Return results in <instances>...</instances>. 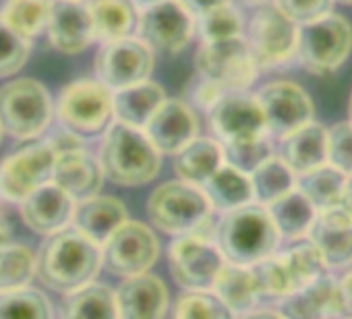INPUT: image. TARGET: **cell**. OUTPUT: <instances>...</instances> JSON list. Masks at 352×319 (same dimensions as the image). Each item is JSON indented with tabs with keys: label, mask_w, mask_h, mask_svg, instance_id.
I'll return each instance as SVG.
<instances>
[{
	"label": "cell",
	"mask_w": 352,
	"mask_h": 319,
	"mask_svg": "<svg viewBox=\"0 0 352 319\" xmlns=\"http://www.w3.org/2000/svg\"><path fill=\"white\" fill-rule=\"evenodd\" d=\"M36 276V253L21 243L0 247V292L30 286Z\"/></svg>",
	"instance_id": "36"
},
{
	"label": "cell",
	"mask_w": 352,
	"mask_h": 319,
	"mask_svg": "<svg viewBox=\"0 0 352 319\" xmlns=\"http://www.w3.org/2000/svg\"><path fill=\"white\" fill-rule=\"evenodd\" d=\"M327 164L352 177V122L342 120L327 129Z\"/></svg>",
	"instance_id": "44"
},
{
	"label": "cell",
	"mask_w": 352,
	"mask_h": 319,
	"mask_svg": "<svg viewBox=\"0 0 352 319\" xmlns=\"http://www.w3.org/2000/svg\"><path fill=\"white\" fill-rule=\"evenodd\" d=\"M75 3H85V0H75Z\"/></svg>",
	"instance_id": "57"
},
{
	"label": "cell",
	"mask_w": 352,
	"mask_h": 319,
	"mask_svg": "<svg viewBox=\"0 0 352 319\" xmlns=\"http://www.w3.org/2000/svg\"><path fill=\"white\" fill-rule=\"evenodd\" d=\"M212 212L204 189L185 181L162 183L147 199V216L151 224L172 236L197 232L212 220Z\"/></svg>",
	"instance_id": "5"
},
{
	"label": "cell",
	"mask_w": 352,
	"mask_h": 319,
	"mask_svg": "<svg viewBox=\"0 0 352 319\" xmlns=\"http://www.w3.org/2000/svg\"><path fill=\"white\" fill-rule=\"evenodd\" d=\"M50 46L67 56L81 54L89 48L94 38V23L87 3L75 0H52V9L46 23Z\"/></svg>",
	"instance_id": "18"
},
{
	"label": "cell",
	"mask_w": 352,
	"mask_h": 319,
	"mask_svg": "<svg viewBox=\"0 0 352 319\" xmlns=\"http://www.w3.org/2000/svg\"><path fill=\"white\" fill-rule=\"evenodd\" d=\"M56 153L46 141L30 143L0 162V197L21 204L36 189L52 181Z\"/></svg>",
	"instance_id": "11"
},
{
	"label": "cell",
	"mask_w": 352,
	"mask_h": 319,
	"mask_svg": "<svg viewBox=\"0 0 352 319\" xmlns=\"http://www.w3.org/2000/svg\"><path fill=\"white\" fill-rule=\"evenodd\" d=\"M168 261L172 278L185 290H212L218 272L226 263L216 243L201 234L176 236Z\"/></svg>",
	"instance_id": "12"
},
{
	"label": "cell",
	"mask_w": 352,
	"mask_h": 319,
	"mask_svg": "<svg viewBox=\"0 0 352 319\" xmlns=\"http://www.w3.org/2000/svg\"><path fill=\"white\" fill-rule=\"evenodd\" d=\"M19 206L25 226L46 236L69 228L75 212V201L54 183L42 185Z\"/></svg>",
	"instance_id": "22"
},
{
	"label": "cell",
	"mask_w": 352,
	"mask_h": 319,
	"mask_svg": "<svg viewBox=\"0 0 352 319\" xmlns=\"http://www.w3.org/2000/svg\"><path fill=\"white\" fill-rule=\"evenodd\" d=\"M104 179L120 187H141L153 181L162 166V155L141 129L110 122L100 145Z\"/></svg>",
	"instance_id": "2"
},
{
	"label": "cell",
	"mask_w": 352,
	"mask_h": 319,
	"mask_svg": "<svg viewBox=\"0 0 352 319\" xmlns=\"http://www.w3.org/2000/svg\"><path fill=\"white\" fill-rule=\"evenodd\" d=\"M114 294L118 319H164L170 305L164 280L149 272L124 278Z\"/></svg>",
	"instance_id": "21"
},
{
	"label": "cell",
	"mask_w": 352,
	"mask_h": 319,
	"mask_svg": "<svg viewBox=\"0 0 352 319\" xmlns=\"http://www.w3.org/2000/svg\"><path fill=\"white\" fill-rule=\"evenodd\" d=\"M298 25L290 21L276 5H263L253 9L245 42L257 69H272L288 63L296 50Z\"/></svg>",
	"instance_id": "9"
},
{
	"label": "cell",
	"mask_w": 352,
	"mask_h": 319,
	"mask_svg": "<svg viewBox=\"0 0 352 319\" xmlns=\"http://www.w3.org/2000/svg\"><path fill=\"white\" fill-rule=\"evenodd\" d=\"M212 290L234 315H245V313L253 311L261 298L253 267L236 265V263H228V261L218 272Z\"/></svg>",
	"instance_id": "28"
},
{
	"label": "cell",
	"mask_w": 352,
	"mask_h": 319,
	"mask_svg": "<svg viewBox=\"0 0 352 319\" xmlns=\"http://www.w3.org/2000/svg\"><path fill=\"white\" fill-rule=\"evenodd\" d=\"M336 280L323 272L307 286L284 296L278 313L284 319H329L336 315Z\"/></svg>",
	"instance_id": "25"
},
{
	"label": "cell",
	"mask_w": 352,
	"mask_h": 319,
	"mask_svg": "<svg viewBox=\"0 0 352 319\" xmlns=\"http://www.w3.org/2000/svg\"><path fill=\"white\" fill-rule=\"evenodd\" d=\"M141 131L160 155H174L197 137L199 120L187 100L166 98Z\"/></svg>",
	"instance_id": "17"
},
{
	"label": "cell",
	"mask_w": 352,
	"mask_h": 319,
	"mask_svg": "<svg viewBox=\"0 0 352 319\" xmlns=\"http://www.w3.org/2000/svg\"><path fill=\"white\" fill-rule=\"evenodd\" d=\"M224 162L251 175L263 160H267L270 155H274V147H272V139L270 135L255 139V141H247V143H236V145H224Z\"/></svg>",
	"instance_id": "42"
},
{
	"label": "cell",
	"mask_w": 352,
	"mask_h": 319,
	"mask_svg": "<svg viewBox=\"0 0 352 319\" xmlns=\"http://www.w3.org/2000/svg\"><path fill=\"white\" fill-rule=\"evenodd\" d=\"M54 118L48 89L32 79L19 77L0 87V129L21 141L44 135Z\"/></svg>",
	"instance_id": "4"
},
{
	"label": "cell",
	"mask_w": 352,
	"mask_h": 319,
	"mask_svg": "<svg viewBox=\"0 0 352 319\" xmlns=\"http://www.w3.org/2000/svg\"><path fill=\"white\" fill-rule=\"evenodd\" d=\"M224 164V149L212 137H195L174 153V173L179 181L204 187L206 181Z\"/></svg>",
	"instance_id": "27"
},
{
	"label": "cell",
	"mask_w": 352,
	"mask_h": 319,
	"mask_svg": "<svg viewBox=\"0 0 352 319\" xmlns=\"http://www.w3.org/2000/svg\"><path fill=\"white\" fill-rule=\"evenodd\" d=\"M63 319H118L114 290L106 284L91 282L65 294Z\"/></svg>",
	"instance_id": "31"
},
{
	"label": "cell",
	"mask_w": 352,
	"mask_h": 319,
	"mask_svg": "<svg viewBox=\"0 0 352 319\" xmlns=\"http://www.w3.org/2000/svg\"><path fill=\"white\" fill-rule=\"evenodd\" d=\"M265 210L272 216V222L276 230L280 232V236L292 239V241L302 239L309 232L317 216L315 208L298 189H292L284 197L272 201L270 206H265Z\"/></svg>",
	"instance_id": "33"
},
{
	"label": "cell",
	"mask_w": 352,
	"mask_h": 319,
	"mask_svg": "<svg viewBox=\"0 0 352 319\" xmlns=\"http://www.w3.org/2000/svg\"><path fill=\"white\" fill-rule=\"evenodd\" d=\"M160 3H164V0H131V5L135 7L137 13L145 11V9H151V7H155Z\"/></svg>",
	"instance_id": "52"
},
{
	"label": "cell",
	"mask_w": 352,
	"mask_h": 319,
	"mask_svg": "<svg viewBox=\"0 0 352 319\" xmlns=\"http://www.w3.org/2000/svg\"><path fill=\"white\" fill-rule=\"evenodd\" d=\"M174 319H234L214 290H185L174 307Z\"/></svg>",
	"instance_id": "39"
},
{
	"label": "cell",
	"mask_w": 352,
	"mask_h": 319,
	"mask_svg": "<svg viewBox=\"0 0 352 319\" xmlns=\"http://www.w3.org/2000/svg\"><path fill=\"white\" fill-rule=\"evenodd\" d=\"M3 135H5V133H3V129H0V143H3Z\"/></svg>",
	"instance_id": "56"
},
{
	"label": "cell",
	"mask_w": 352,
	"mask_h": 319,
	"mask_svg": "<svg viewBox=\"0 0 352 319\" xmlns=\"http://www.w3.org/2000/svg\"><path fill=\"white\" fill-rule=\"evenodd\" d=\"M126 220L129 212L120 199L110 195H96L75 204L71 228L102 247L104 241Z\"/></svg>",
	"instance_id": "23"
},
{
	"label": "cell",
	"mask_w": 352,
	"mask_h": 319,
	"mask_svg": "<svg viewBox=\"0 0 352 319\" xmlns=\"http://www.w3.org/2000/svg\"><path fill=\"white\" fill-rule=\"evenodd\" d=\"M176 3H179L183 9H187L191 17L197 19L212 9H218L222 5H230V0H176Z\"/></svg>",
	"instance_id": "49"
},
{
	"label": "cell",
	"mask_w": 352,
	"mask_h": 319,
	"mask_svg": "<svg viewBox=\"0 0 352 319\" xmlns=\"http://www.w3.org/2000/svg\"><path fill=\"white\" fill-rule=\"evenodd\" d=\"M137 38L155 54H179L195 36V17L176 0L145 9L137 15Z\"/></svg>",
	"instance_id": "13"
},
{
	"label": "cell",
	"mask_w": 352,
	"mask_h": 319,
	"mask_svg": "<svg viewBox=\"0 0 352 319\" xmlns=\"http://www.w3.org/2000/svg\"><path fill=\"white\" fill-rule=\"evenodd\" d=\"M100 270L102 249L71 226L50 234L36 255L38 278L63 294L91 284Z\"/></svg>",
	"instance_id": "1"
},
{
	"label": "cell",
	"mask_w": 352,
	"mask_h": 319,
	"mask_svg": "<svg viewBox=\"0 0 352 319\" xmlns=\"http://www.w3.org/2000/svg\"><path fill=\"white\" fill-rule=\"evenodd\" d=\"M280 141V157L296 177L327 164V129L315 120L292 131Z\"/></svg>",
	"instance_id": "24"
},
{
	"label": "cell",
	"mask_w": 352,
	"mask_h": 319,
	"mask_svg": "<svg viewBox=\"0 0 352 319\" xmlns=\"http://www.w3.org/2000/svg\"><path fill=\"white\" fill-rule=\"evenodd\" d=\"M352 52V25L336 13L298 25L294 56L313 75L338 71Z\"/></svg>",
	"instance_id": "6"
},
{
	"label": "cell",
	"mask_w": 352,
	"mask_h": 319,
	"mask_svg": "<svg viewBox=\"0 0 352 319\" xmlns=\"http://www.w3.org/2000/svg\"><path fill=\"white\" fill-rule=\"evenodd\" d=\"M272 5H276L290 21L302 25L331 13L333 0H272Z\"/></svg>",
	"instance_id": "45"
},
{
	"label": "cell",
	"mask_w": 352,
	"mask_h": 319,
	"mask_svg": "<svg viewBox=\"0 0 352 319\" xmlns=\"http://www.w3.org/2000/svg\"><path fill=\"white\" fill-rule=\"evenodd\" d=\"M224 94H228V91H224L220 85H216L214 81L204 79V77H199L195 83H191V100L195 106H199L204 110H210Z\"/></svg>",
	"instance_id": "46"
},
{
	"label": "cell",
	"mask_w": 352,
	"mask_h": 319,
	"mask_svg": "<svg viewBox=\"0 0 352 319\" xmlns=\"http://www.w3.org/2000/svg\"><path fill=\"white\" fill-rule=\"evenodd\" d=\"M46 143L54 149V153H63V151H71V149H79V147H85L83 139L67 129H58L56 133H52L50 139H46Z\"/></svg>",
	"instance_id": "48"
},
{
	"label": "cell",
	"mask_w": 352,
	"mask_h": 319,
	"mask_svg": "<svg viewBox=\"0 0 352 319\" xmlns=\"http://www.w3.org/2000/svg\"><path fill=\"white\" fill-rule=\"evenodd\" d=\"M96 79L106 87L120 89L147 81L153 71V52L133 36L102 44L96 60Z\"/></svg>",
	"instance_id": "15"
},
{
	"label": "cell",
	"mask_w": 352,
	"mask_h": 319,
	"mask_svg": "<svg viewBox=\"0 0 352 319\" xmlns=\"http://www.w3.org/2000/svg\"><path fill=\"white\" fill-rule=\"evenodd\" d=\"M243 319H284L278 311H270V309H259V311H249L243 315Z\"/></svg>",
	"instance_id": "50"
},
{
	"label": "cell",
	"mask_w": 352,
	"mask_h": 319,
	"mask_svg": "<svg viewBox=\"0 0 352 319\" xmlns=\"http://www.w3.org/2000/svg\"><path fill=\"white\" fill-rule=\"evenodd\" d=\"M243 17L232 5H222L195 19V34L201 38V42L230 40L243 36Z\"/></svg>",
	"instance_id": "40"
},
{
	"label": "cell",
	"mask_w": 352,
	"mask_h": 319,
	"mask_svg": "<svg viewBox=\"0 0 352 319\" xmlns=\"http://www.w3.org/2000/svg\"><path fill=\"white\" fill-rule=\"evenodd\" d=\"M54 116L81 139L102 135L112 120V89L98 79H75L58 94Z\"/></svg>",
	"instance_id": "7"
},
{
	"label": "cell",
	"mask_w": 352,
	"mask_h": 319,
	"mask_svg": "<svg viewBox=\"0 0 352 319\" xmlns=\"http://www.w3.org/2000/svg\"><path fill=\"white\" fill-rule=\"evenodd\" d=\"M197 75L214 81L224 91H245L259 69L243 36L218 42H201L195 54Z\"/></svg>",
	"instance_id": "8"
},
{
	"label": "cell",
	"mask_w": 352,
	"mask_h": 319,
	"mask_svg": "<svg viewBox=\"0 0 352 319\" xmlns=\"http://www.w3.org/2000/svg\"><path fill=\"white\" fill-rule=\"evenodd\" d=\"M89 17L94 23V38L108 44L131 36L137 25V11L131 0H89Z\"/></svg>",
	"instance_id": "30"
},
{
	"label": "cell",
	"mask_w": 352,
	"mask_h": 319,
	"mask_svg": "<svg viewBox=\"0 0 352 319\" xmlns=\"http://www.w3.org/2000/svg\"><path fill=\"white\" fill-rule=\"evenodd\" d=\"M265 116L270 137H286L313 120L315 108L311 96L292 81H272L255 96Z\"/></svg>",
	"instance_id": "16"
},
{
	"label": "cell",
	"mask_w": 352,
	"mask_h": 319,
	"mask_svg": "<svg viewBox=\"0 0 352 319\" xmlns=\"http://www.w3.org/2000/svg\"><path fill=\"white\" fill-rule=\"evenodd\" d=\"M166 100L162 85L153 81H141L129 87L112 91V118L133 129H143L151 114Z\"/></svg>",
	"instance_id": "26"
},
{
	"label": "cell",
	"mask_w": 352,
	"mask_h": 319,
	"mask_svg": "<svg viewBox=\"0 0 352 319\" xmlns=\"http://www.w3.org/2000/svg\"><path fill=\"white\" fill-rule=\"evenodd\" d=\"M346 181H348L346 175H342L329 164H323L311 173L296 177V189L309 199V204L319 214L342 206Z\"/></svg>",
	"instance_id": "32"
},
{
	"label": "cell",
	"mask_w": 352,
	"mask_h": 319,
	"mask_svg": "<svg viewBox=\"0 0 352 319\" xmlns=\"http://www.w3.org/2000/svg\"><path fill=\"white\" fill-rule=\"evenodd\" d=\"M11 243V224L0 216V247Z\"/></svg>",
	"instance_id": "51"
},
{
	"label": "cell",
	"mask_w": 352,
	"mask_h": 319,
	"mask_svg": "<svg viewBox=\"0 0 352 319\" xmlns=\"http://www.w3.org/2000/svg\"><path fill=\"white\" fill-rule=\"evenodd\" d=\"M30 58V42L0 19V77H13Z\"/></svg>",
	"instance_id": "43"
},
{
	"label": "cell",
	"mask_w": 352,
	"mask_h": 319,
	"mask_svg": "<svg viewBox=\"0 0 352 319\" xmlns=\"http://www.w3.org/2000/svg\"><path fill=\"white\" fill-rule=\"evenodd\" d=\"M348 116H350V122H352V94H350V102H348Z\"/></svg>",
	"instance_id": "54"
},
{
	"label": "cell",
	"mask_w": 352,
	"mask_h": 319,
	"mask_svg": "<svg viewBox=\"0 0 352 319\" xmlns=\"http://www.w3.org/2000/svg\"><path fill=\"white\" fill-rule=\"evenodd\" d=\"M50 9L52 0H7L0 11V19L30 42L46 30Z\"/></svg>",
	"instance_id": "35"
},
{
	"label": "cell",
	"mask_w": 352,
	"mask_h": 319,
	"mask_svg": "<svg viewBox=\"0 0 352 319\" xmlns=\"http://www.w3.org/2000/svg\"><path fill=\"white\" fill-rule=\"evenodd\" d=\"M0 319H54L48 296L38 288L0 292Z\"/></svg>",
	"instance_id": "37"
},
{
	"label": "cell",
	"mask_w": 352,
	"mask_h": 319,
	"mask_svg": "<svg viewBox=\"0 0 352 319\" xmlns=\"http://www.w3.org/2000/svg\"><path fill=\"white\" fill-rule=\"evenodd\" d=\"M253 187V201L259 206H270L272 201L284 197L296 189V175L284 164L280 155H270L249 175Z\"/></svg>",
	"instance_id": "34"
},
{
	"label": "cell",
	"mask_w": 352,
	"mask_h": 319,
	"mask_svg": "<svg viewBox=\"0 0 352 319\" xmlns=\"http://www.w3.org/2000/svg\"><path fill=\"white\" fill-rule=\"evenodd\" d=\"M208 118L210 129L222 147L255 141L267 135L265 116L259 100L245 91L224 94L208 110Z\"/></svg>",
	"instance_id": "14"
},
{
	"label": "cell",
	"mask_w": 352,
	"mask_h": 319,
	"mask_svg": "<svg viewBox=\"0 0 352 319\" xmlns=\"http://www.w3.org/2000/svg\"><path fill=\"white\" fill-rule=\"evenodd\" d=\"M282 259L294 280L296 290L307 286L309 282H313L317 276H321L327 267L323 263L321 253L317 251V247L307 239V241H298L296 245H292L290 249H286L282 253Z\"/></svg>",
	"instance_id": "41"
},
{
	"label": "cell",
	"mask_w": 352,
	"mask_h": 319,
	"mask_svg": "<svg viewBox=\"0 0 352 319\" xmlns=\"http://www.w3.org/2000/svg\"><path fill=\"white\" fill-rule=\"evenodd\" d=\"M307 234L321 253L325 267L352 265V214L344 206L319 212Z\"/></svg>",
	"instance_id": "19"
},
{
	"label": "cell",
	"mask_w": 352,
	"mask_h": 319,
	"mask_svg": "<svg viewBox=\"0 0 352 319\" xmlns=\"http://www.w3.org/2000/svg\"><path fill=\"white\" fill-rule=\"evenodd\" d=\"M58 189H63L75 204L96 197L104 185V173L100 160L89 153L85 147L56 153L52 181Z\"/></svg>",
	"instance_id": "20"
},
{
	"label": "cell",
	"mask_w": 352,
	"mask_h": 319,
	"mask_svg": "<svg viewBox=\"0 0 352 319\" xmlns=\"http://www.w3.org/2000/svg\"><path fill=\"white\" fill-rule=\"evenodd\" d=\"M342 206L352 214V177H348V181H346V189H344V201H342Z\"/></svg>",
	"instance_id": "53"
},
{
	"label": "cell",
	"mask_w": 352,
	"mask_h": 319,
	"mask_svg": "<svg viewBox=\"0 0 352 319\" xmlns=\"http://www.w3.org/2000/svg\"><path fill=\"white\" fill-rule=\"evenodd\" d=\"M338 3H342V5H348V7H352V0H338Z\"/></svg>",
	"instance_id": "55"
},
{
	"label": "cell",
	"mask_w": 352,
	"mask_h": 319,
	"mask_svg": "<svg viewBox=\"0 0 352 319\" xmlns=\"http://www.w3.org/2000/svg\"><path fill=\"white\" fill-rule=\"evenodd\" d=\"M214 212H232L247 204H253V187L247 173L222 164L201 187Z\"/></svg>",
	"instance_id": "29"
},
{
	"label": "cell",
	"mask_w": 352,
	"mask_h": 319,
	"mask_svg": "<svg viewBox=\"0 0 352 319\" xmlns=\"http://www.w3.org/2000/svg\"><path fill=\"white\" fill-rule=\"evenodd\" d=\"M251 267H253L261 298L282 300L284 296L296 292L294 280H292V276H290V272L282 259V253H274V255L261 259L259 263H255Z\"/></svg>",
	"instance_id": "38"
},
{
	"label": "cell",
	"mask_w": 352,
	"mask_h": 319,
	"mask_svg": "<svg viewBox=\"0 0 352 319\" xmlns=\"http://www.w3.org/2000/svg\"><path fill=\"white\" fill-rule=\"evenodd\" d=\"M102 265L120 278L147 274L160 257V241L155 232L135 220L122 222L100 247Z\"/></svg>",
	"instance_id": "10"
},
{
	"label": "cell",
	"mask_w": 352,
	"mask_h": 319,
	"mask_svg": "<svg viewBox=\"0 0 352 319\" xmlns=\"http://www.w3.org/2000/svg\"><path fill=\"white\" fill-rule=\"evenodd\" d=\"M280 239L272 216L259 204H247L222 214L214 234V243L224 261L236 265H255L274 255Z\"/></svg>",
	"instance_id": "3"
},
{
	"label": "cell",
	"mask_w": 352,
	"mask_h": 319,
	"mask_svg": "<svg viewBox=\"0 0 352 319\" xmlns=\"http://www.w3.org/2000/svg\"><path fill=\"white\" fill-rule=\"evenodd\" d=\"M336 319H352V270L336 280Z\"/></svg>",
	"instance_id": "47"
}]
</instances>
